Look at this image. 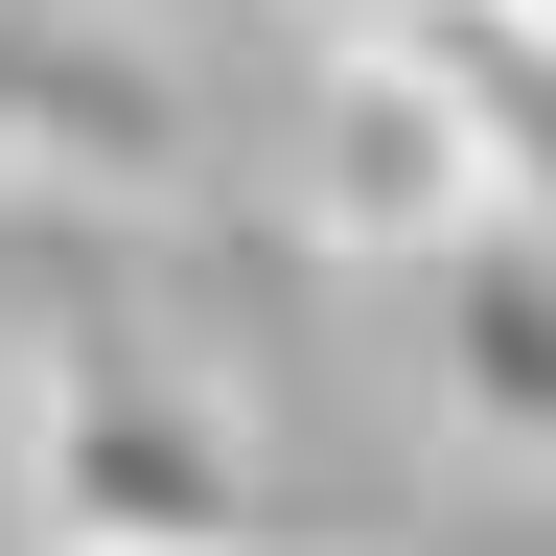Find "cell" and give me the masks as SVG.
<instances>
[{"instance_id":"1","label":"cell","mask_w":556,"mask_h":556,"mask_svg":"<svg viewBox=\"0 0 556 556\" xmlns=\"http://www.w3.org/2000/svg\"><path fill=\"white\" fill-rule=\"evenodd\" d=\"M24 486H47V556H255L232 417H208L186 371H139V348H47Z\"/></svg>"},{"instance_id":"3","label":"cell","mask_w":556,"mask_h":556,"mask_svg":"<svg viewBox=\"0 0 556 556\" xmlns=\"http://www.w3.org/2000/svg\"><path fill=\"white\" fill-rule=\"evenodd\" d=\"M417 371L486 464H556V232L533 208H486L464 255H417Z\"/></svg>"},{"instance_id":"5","label":"cell","mask_w":556,"mask_h":556,"mask_svg":"<svg viewBox=\"0 0 556 556\" xmlns=\"http://www.w3.org/2000/svg\"><path fill=\"white\" fill-rule=\"evenodd\" d=\"M302 24H371V0H302Z\"/></svg>"},{"instance_id":"4","label":"cell","mask_w":556,"mask_h":556,"mask_svg":"<svg viewBox=\"0 0 556 556\" xmlns=\"http://www.w3.org/2000/svg\"><path fill=\"white\" fill-rule=\"evenodd\" d=\"M371 24L464 93V139H486V208H533L556 232V0H371Z\"/></svg>"},{"instance_id":"2","label":"cell","mask_w":556,"mask_h":556,"mask_svg":"<svg viewBox=\"0 0 556 556\" xmlns=\"http://www.w3.org/2000/svg\"><path fill=\"white\" fill-rule=\"evenodd\" d=\"M302 208H325V255H394V278L486 232V139H464V93H441L394 24H325V93H302Z\"/></svg>"}]
</instances>
